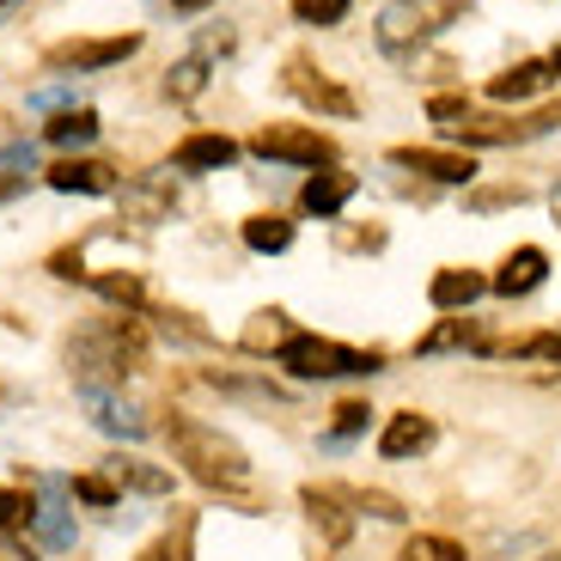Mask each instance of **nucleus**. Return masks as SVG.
<instances>
[{"mask_svg": "<svg viewBox=\"0 0 561 561\" xmlns=\"http://www.w3.org/2000/svg\"><path fill=\"white\" fill-rule=\"evenodd\" d=\"M171 446L190 463V477L208 482V489H244L251 482V458H244L220 427H202V421H171Z\"/></svg>", "mask_w": 561, "mask_h": 561, "instance_id": "f257e3e1", "label": "nucleus"}, {"mask_svg": "<svg viewBox=\"0 0 561 561\" xmlns=\"http://www.w3.org/2000/svg\"><path fill=\"white\" fill-rule=\"evenodd\" d=\"M294 379H348V373H379L385 354L379 348H342L330 336H294L287 348L275 354Z\"/></svg>", "mask_w": 561, "mask_h": 561, "instance_id": "f03ea898", "label": "nucleus"}, {"mask_svg": "<svg viewBox=\"0 0 561 561\" xmlns=\"http://www.w3.org/2000/svg\"><path fill=\"white\" fill-rule=\"evenodd\" d=\"M140 354V336L135 330H123V323H104V330H85L80 342L68 348V366L80 373L85 391H104V385H116L128 373V360Z\"/></svg>", "mask_w": 561, "mask_h": 561, "instance_id": "7ed1b4c3", "label": "nucleus"}, {"mask_svg": "<svg viewBox=\"0 0 561 561\" xmlns=\"http://www.w3.org/2000/svg\"><path fill=\"white\" fill-rule=\"evenodd\" d=\"M427 116H434L439 128H446L451 140H477V147H506V140H531L537 135V123L525 116V123H506V116H482V111H470L463 99H427Z\"/></svg>", "mask_w": 561, "mask_h": 561, "instance_id": "20e7f679", "label": "nucleus"}, {"mask_svg": "<svg viewBox=\"0 0 561 561\" xmlns=\"http://www.w3.org/2000/svg\"><path fill=\"white\" fill-rule=\"evenodd\" d=\"M458 13V0H434V7H421V0H391L379 13V49H391V56H403V49H415L421 37H427V19H451Z\"/></svg>", "mask_w": 561, "mask_h": 561, "instance_id": "39448f33", "label": "nucleus"}, {"mask_svg": "<svg viewBox=\"0 0 561 561\" xmlns=\"http://www.w3.org/2000/svg\"><path fill=\"white\" fill-rule=\"evenodd\" d=\"M251 147L263 159H287V165H336V147L318 128H299V123H268Z\"/></svg>", "mask_w": 561, "mask_h": 561, "instance_id": "423d86ee", "label": "nucleus"}, {"mask_svg": "<svg viewBox=\"0 0 561 561\" xmlns=\"http://www.w3.org/2000/svg\"><path fill=\"white\" fill-rule=\"evenodd\" d=\"M135 49H140V37H80V43H56L49 49V68H73V73L111 68V61L135 56Z\"/></svg>", "mask_w": 561, "mask_h": 561, "instance_id": "0eeeda50", "label": "nucleus"}, {"mask_svg": "<svg viewBox=\"0 0 561 561\" xmlns=\"http://www.w3.org/2000/svg\"><path fill=\"white\" fill-rule=\"evenodd\" d=\"M306 513H311V561H330L348 537V513H342L336 494L323 489H306Z\"/></svg>", "mask_w": 561, "mask_h": 561, "instance_id": "6e6552de", "label": "nucleus"}, {"mask_svg": "<svg viewBox=\"0 0 561 561\" xmlns=\"http://www.w3.org/2000/svg\"><path fill=\"white\" fill-rule=\"evenodd\" d=\"M287 92H299L306 104H318L323 116H354V99L342 92L336 80H323V73L311 68L306 56H294V61H287Z\"/></svg>", "mask_w": 561, "mask_h": 561, "instance_id": "1a4fd4ad", "label": "nucleus"}, {"mask_svg": "<svg viewBox=\"0 0 561 561\" xmlns=\"http://www.w3.org/2000/svg\"><path fill=\"white\" fill-rule=\"evenodd\" d=\"M37 489H43V506H37V519H31V525H37V537L49 549H73V519H68V494L73 489L61 477H43Z\"/></svg>", "mask_w": 561, "mask_h": 561, "instance_id": "9d476101", "label": "nucleus"}, {"mask_svg": "<svg viewBox=\"0 0 561 561\" xmlns=\"http://www.w3.org/2000/svg\"><path fill=\"white\" fill-rule=\"evenodd\" d=\"M543 275H549V256L537 251V244H519V251L501 263V275H494V294H501V299H525V294L543 287Z\"/></svg>", "mask_w": 561, "mask_h": 561, "instance_id": "9b49d317", "label": "nucleus"}, {"mask_svg": "<svg viewBox=\"0 0 561 561\" xmlns=\"http://www.w3.org/2000/svg\"><path fill=\"white\" fill-rule=\"evenodd\" d=\"M391 165H403V171H427V178H439V183H470V178H477L470 153H434V147H397Z\"/></svg>", "mask_w": 561, "mask_h": 561, "instance_id": "f8f14e48", "label": "nucleus"}, {"mask_svg": "<svg viewBox=\"0 0 561 561\" xmlns=\"http://www.w3.org/2000/svg\"><path fill=\"white\" fill-rule=\"evenodd\" d=\"M85 409H92V427H104V434H123V439L147 434V415H140L135 403H123V397H111V391H85Z\"/></svg>", "mask_w": 561, "mask_h": 561, "instance_id": "ddd939ff", "label": "nucleus"}, {"mask_svg": "<svg viewBox=\"0 0 561 561\" xmlns=\"http://www.w3.org/2000/svg\"><path fill=\"white\" fill-rule=\"evenodd\" d=\"M49 190H80V196H104V190H116V171L99 165V159H61L56 171H49Z\"/></svg>", "mask_w": 561, "mask_h": 561, "instance_id": "4468645a", "label": "nucleus"}, {"mask_svg": "<svg viewBox=\"0 0 561 561\" xmlns=\"http://www.w3.org/2000/svg\"><path fill=\"white\" fill-rule=\"evenodd\" d=\"M549 80H556V68H549V61H519V68L494 73L489 99H494V104H519V99H531V92H543Z\"/></svg>", "mask_w": 561, "mask_h": 561, "instance_id": "2eb2a0df", "label": "nucleus"}, {"mask_svg": "<svg viewBox=\"0 0 561 561\" xmlns=\"http://www.w3.org/2000/svg\"><path fill=\"white\" fill-rule=\"evenodd\" d=\"M434 446V421L427 415H391V427H385V439H379V451L385 458H415V451H427Z\"/></svg>", "mask_w": 561, "mask_h": 561, "instance_id": "dca6fc26", "label": "nucleus"}, {"mask_svg": "<svg viewBox=\"0 0 561 561\" xmlns=\"http://www.w3.org/2000/svg\"><path fill=\"white\" fill-rule=\"evenodd\" d=\"M239 159V147L226 135H190L178 147V171H220V165H232Z\"/></svg>", "mask_w": 561, "mask_h": 561, "instance_id": "f3484780", "label": "nucleus"}, {"mask_svg": "<svg viewBox=\"0 0 561 561\" xmlns=\"http://www.w3.org/2000/svg\"><path fill=\"white\" fill-rule=\"evenodd\" d=\"M348 196H354V178H348V171H318V178L306 183V196H299V202H306L311 214H336Z\"/></svg>", "mask_w": 561, "mask_h": 561, "instance_id": "a211bd4d", "label": "nucleus"}, {"mask_svg": "<svg viewBox=\"0 0 561 561\" xmlns=\"http://www.w3.org/2000/svg\"><path fill=\"white\" fill-rule=\"evenodd\" d=\"M239 342H244L251 354H280L287 342H294V336H287V311H256V318L244 323Z\"/></svg>", "mask_w": 561, "mask_h": 561, "instance_id": "6ab92c4d", "label": "nucleus"}, {"mask_svg": "<svg viewBox=\"0 0 561 561\" xmlns=\"http://www.w3.org/2000/svg\"><path fill=\"white\" fill-rule=\"evenodd\" d=\"M482 287H489V280L470 275V268H446V275H434V306L458 311V306H470V299H482Z\"/></svg>", "mask_w": 561, "mask_h": 561, "instance_id": "aec40b11", "label": "nucleus"}, {"mask_svg": "<svg viewBox=\"0 0 561 561\" xmlns=\"http://www.w3.org/2000/svg\"><path fill=\"white\" fill-rule=\"evenodd\" d=\"M111 482L116 489H135V494H171L165 470H153V463H140V458H111Z\"/></svg>", "mask_w": 561, "mask_h": 561, "instance_id": "412c9836", "label": "nucleus"}, {"mask_svg": "<svg viewBox=\"0 0 561 561\" xmlns=\"http://www.w3.org/2000/svg\"><path fill=\"white\" fill-rule=\"evenodd\" d=\"M165 208H171V183L165 178H147V183H135V190H123V214H128V220H159Z\"/></svg>", "mask_w": 561, "mask_h": 561, "instance_id": "4be33fe9", "label": "nucleus"}, {"mask_svg": "<svg viewBox=\"0 0 561 561\" xmlns=\"http://www.w3.org/2000/svg\"><path fill=\"white\" fill-rule=\"evenodd\" d=\"M244 244L251 251H287L294 244V226L280 220V214H256V220H244Z\"/></svg>", "mask_w": 561, "mask_h": 561, "instance_id": "5701e85b", "label": "nucleus"}, {"mask_svg": "<svg viewBox=\"0 0 561 561\" xmlns=\"http://www.w3.org/2000/svg\"><path fill=\"white\" fill-rule=\"evenodd\" d=\"M43 135L56 140V147H85V140L99 135V116H92V111H61Z\"/></svg>", "mask_w": 561, "mask_h": 561, "instance_id": "b1692460", "label": "nucleus"}, {"mask_svg": "<svg viewBox=\"0 0 561 561\" xmlns=\"http://www.w3.org/2000/svg\"><path fill=\"white\" fill-rule=\"evenodd\" d=\"M397 561H463V549L451 537H409Z\"/></svg>", "mask_w": 561, "mask_h": 561, "instance_id": "393cba45", "label": "nucleus"}, {"mask_svg": "<svg viewBox=\"0 0 561 561\" xmlns=\"http://www.w3.org/2000/svg\"><path fill=\"white\" fill-rule=\"evenodd\" d=\"M31 519H37V501L25 489H0V531H19Z\"/></svg>", "mask_w": 561, "mask_h": 561, "instance_id": "a878e982", "label": "nucleus"}, {"mask_svg": "<svg viewBox=\"0 0 561 561\" xmlns=\"http://www.w3.org/2000/svg\"><path fill=\"white\" fill-rule=\"evenodd\" d=\"M348 7H354V0H294L299 25H342V19H348Z\"/></svg>", "mask_w": 561, "mask_h": 561, "instance_id": "bb28decb", "label": "nucleus"}, {"mask_svg": "<svg viewBox=\"0 0 561 561\" xmlns=\"http://www.w3.org/2000/svg\"><path fill=\"white\" fill-rule=\"evenodd\" d=\"M202 85H208V68H202V61H178V68L165 73V92H171V99H196Z\"/></svg>", "mask_w": 561, "mask_h": 561, "instance_id": "cd10ccee", "label": "nucleus"}, {"mask_svg": "<svg viewBox=\"0 0 561 561\" xmlns=\"http://www.w3.org/2000/svg\"><path fill=\"white\" fill-rule=\"evenodd\" d=\"M470 336H477V330H470V323H458V318H451V323H439L434 336H421V354H439V348H458V342H470Z\"/></svg>", "mask_w": 561, "mask_h": 561, "instance_id": "c85d7f7f", "label": "nucleus"}, {"mask_svg": "<svg viewBox=\"0 0 561 561\" xmlns=\"http://www.w3.org/2000/svg\"><path fill=\"white\" fill-rule=\"evenodd\" d=\"M99 294L116 306H140V280L135 275H99Z\"/></svg>", "mask_w": 561, "mask_h": 561, "instance_id": "c756f323", "label": "nucleus"}, {"mask_svg": "<svg viewBox=\"0 0 561 561\" xmlns=\"http://www.w3.org/2000/svg\"><path fill=\"white\" fill-rule=\"evenodd\" d=\"M73 494H80L85 506H116V482L111 477H80V482H73Z\"/></svg>", "mask_w": 561, "mask_h": 561, "instance_id": "7c9ffc66", "label": "nucleus"}, {"mask_svg": "<svg viewBox=\"0 0 561 561\" xmlns=\"http://www.w3.org/2000/svg\"><path fill=\"white\" fill-rule=\"evenodd\" d=\"M366 421H373V409H366V403H342L336 409V439H354Z\"/></svg>", "mask_w": 561, "mask_h": 561, "instance_id": "2f4dec72", "label": "nucleus"}, {"mask_svg": "<svg viewBox=\"0 0 561 561\" xmlns=\"http://www.w3.org/2000/svg\"><path fill=\"white\" fill-rule=\"evenodd\" d=\"M49 268H56V275H85V268H80V251H56V263H49Z\"/></svg>", "mask_w": 561, "mask_h": 561, "instance_id": "473e14b6", "label": "nucleus"}, {"mask_svg": "<svg viewBox=\"0 0 561 561\" xmlns=\"http://www.w3.org/2000/svg\"><path fill=\"white\" fill-rule=\"evenodd\" d=\"M140 561H178V549H171V543H153V549H147Z\"/></svg>", "mask_w": 561, "mask_h": 561, "instance_id": "72a5a7b5", "label": "nucleus"}, {"mask_svg": "<svg viewBox=\"0 0 561 561\" xmlns=\"http://www.w3.org/2000/svg\"><path fill=\"white\" fill-rule=\"evenodd\" d=\"M19 190H25V178H0V202H13Z\"/></svg>", "mask_w": 561, "mask_h": 561, "instance_id": "f704fd0d", "label": "nucleus"}, {"mask_svg": "<svg viewBox=\"0 0 561 561\" xmlns=\"http://www.w3.org/2000/svg\"><path fill=\"white\" fill-rule=\"evenodd\" d=\"M0 561H31V556H25L19 543H7V537H0Z\"/></svg>", "mask_w": 561, "mask_h": 561, "instance_id": "c9c22d12", "label": "nucleus"}, {"mask_svg": "<svg viewBox=\"0 0 561 561\" xmlns=\"http://www.w3.org/2000/svg\"><path fill=\"white\" fill-rule=\"evenodd\" d=\"M171 7H183V13H202V7H208V0H171Z\"/></svg>", "mask_w": 561, "mask_h": 561, "instance_id": "e433bc0d", "label": "nucleus"}, {"mask_svg": "<svg viewBox=\"0 0 561 561\" xmlns=\"http://www.w3.org/2000/svg\"><path fill=\"white\" fill-rule=\"evenodd\" d=\"M549 208H556V226H561V190H556V196H549Z\"/></svg>", "mask_w": 561, "mask_h": 561, "instance_id": "4c0bfd02", "label": "nucleus"}, {"mask_svg": "<svg viewBox=\"0 0 561 561\" xmlns=\"http://www.w3.org/2000/svg\"><path fill=\"white\" fill-rule=\"evenodd\" d=\"M549 68H556V73H561V49H556V56H549Z\"/></svg>", "mask_w": 561, "mask_h": 561, "instance_id": "58836bf2", "label": "nucleus"}, {"mask_svg": "<svg viewBox=\"0 0 561 561\" xmlns=\"http://www.w3.org/2000/svg\"><path fill=\"white\" fill-rule=\"evenodd\" d=\"M0 7H7V0H0Z\"/></svg>", "mask_w": 561, "mask_h": 561, "instance_id": "ea45409f", "label": "nucleus"}]
</instances>
